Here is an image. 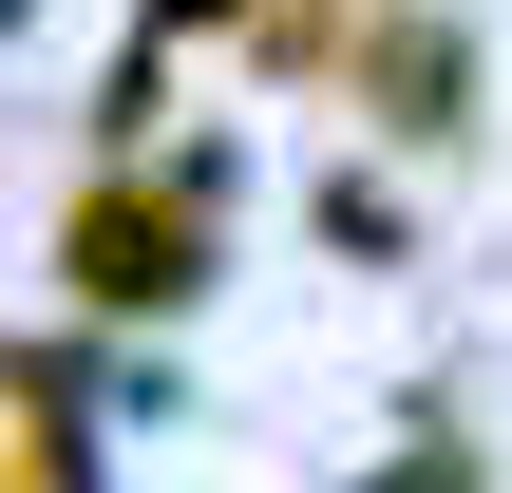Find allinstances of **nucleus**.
<instances>
[{
    "label": "nucleus",
    "mask_w": 512,
    "mask_h": 493,
    "mask_svg": "<svg viewBox=\"0 0 512 493\" xmlns=\"http://www.w3.org/2000/svg\"><path fill=\"white\" fill-rule=\"evenodd\" d=\"M76 304H190V190H95L76 209Z\"/></svg>",
    "instance_id": "obj_1"
},
{
    "label": "nucleus",
    "mask_w": 512,
    "mask_h": 493,
    "mask_svg": "<svg viewBox=\"0 0 512 493\" xmlns=\"http://www.w3.org/2000/svg\"><path fill=\"white\" fill-rule=\"evenodd\" d=\"M380 493H475V456H418V475H380Z\"/></svg>",
    "instance_id": "obj_2"
}]
</instances>
